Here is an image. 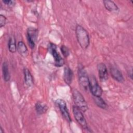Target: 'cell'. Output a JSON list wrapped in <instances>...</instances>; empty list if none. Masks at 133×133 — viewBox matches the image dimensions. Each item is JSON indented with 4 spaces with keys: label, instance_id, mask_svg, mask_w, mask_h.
<instances>
[{
    "label": "cell",
    "instance_id": "21",
    "mask_svg": "<svg viewBox=\"0 0 133 133\" xmlns=\"http://www.w3.org/2000/svg\"><path fill=\"white\" fill-rule=\"evenodd\" d=\"M3 2L4 3H5L6 5L9 6H11L12 5H14L15 2L13 1H3Z\"/></svg>",
    "mask_w": 133,
    "mask_h": 133
},
{
    "label": "cell",
    "instance_id": "4",
    "mask_svg": "<svg viewBox=\"0 0 133 133\" xmlns=\"http://www.w3.org/2000/svg\"><path fill=\"white\" fill-rule=\"evenodd\" d=\"M78 81L81 86L85 90L89 88V80L87 73L83 66H78Z\"/></svg>",
    "mask_w": 133,
    "mask_h": 133
},
{
    "label": "cell",
    "instance_id": "5",
    "mask_svg": "<svg viewBox=\"0 0 133 133\" xmlns=\"http://www.w3.org/2000/svg\"><path fill=\"white\" fill-rule=\"evenodd\" d=\"M89 88L94 97H101L102 94V89L98 84L96 78L94 76L89 78Z\"/></svg>",
    "mask_w": 133,
    "mask_h": 133
},
{
    "label": "cell",
    "instance_id": "9",
    "mask_svg": "<svg viewBox=\"0 0 133 133\" xmlns=\"http://www.w3.org/2000/svg\"><path fill=\"white\" fill-rule=\"evenodd\" d=\"M97 68L100 80L101 81H105L108 77V70L106 65L103 63H100L98 64Z\"/></svg>",
    "mask_w": 133,
    "mask_h": 133
},
{
    "label": "cell",
    "instance_id": "20",
    "mask_svg": "<svg viewBox=\"0 0 133 133\" xmlns=\"http://www.w3.org/2000/svg\"><path fill=\"white\" fill-rule=\"evenodd\" d=\"M6 17L2 15H0V27L2 28L6 24Z\"/></svg>",
    "mask_w": 133,
    "mask_h": 133
},
{
    "label": "cell",
    "instance_id": "15",
    "mask_svg": "<svg viewBox=\"0 0 133 133\" xmlns=\"http://www.w3.org/2000/svg\"><path fill=\"white\" fill-rule=\"evenodd\" d=\"M17 50L22 56L25 57L27 55L28 48L22 41H19L17 44Z\"/></svg>",
    "mask_w": 133,
    "mask_h": 133
},
{
    "label": "cell",
    "instance_id": "17",
    "mask_svg": "<svg viewBox=\"0 0 133 133\" xmlns=\"http://www.w3.org/2000/svg\"><path fill=\"white\" fill-rule=\"evenodd\" d=\"M8 49L10 52H15L17 49V46L16 45V40L14 37H11L8 42Z\"/></svg>",
    "mask_w": 133,
    "mask_h": 133
},
{
    "label": "cell",
    "instance_id": "8",
    "mask_svg": "<svg viewBox=\"0 0 133 133\" xmlns=\"http://www.w3.org/2000/svg\"><path fill=\"white\" fill-rule=\"evenodd\" d=\"M73 113L75 119L79 125L85 129L88 128L87 124L84 115H83L81 110L75 105L73 107Z\"/></svg>",
    "mask_w": 133,
    "mask_h": 133
},
{
    "label": "cell",
    "instance_id": "13",
    "mask_svg": "<svg viewBox=\"0 0 133 133\" xmlns=\"http://www.w3.org/2000/svg\"><path fill=\"white\" fill-rule=\"evenodd\" d=\"M24 77L26 85L28 86H32L33 83V79L31 73L28 69H24Z\"/></svg>",
    "mask_w": 133,
    "mask_h": 133
},
{
    "label": "cell",
    "instance_id": "3",
    "mask_svg": "<svg viewBox=\"0 0 133 133\" xmlns=\"http://www.w3.org/2000/svg\"><path fill=\"white\" fill-rule=\"evenodd\" d=\"M48 50L52 56L55 60V65L57 67H61L64 64V61L57 51V46L53 43H49L48 45Z\"/></svg>",
    "mask_w": 133,
    "mask_h": 133
},
{
    "label": "cell",
    "instance_id": "12",
    "mask_svg": "<svg viewBox=\"0 0 133 133\" xmlns=\"http://www.w3.org/2000/svg\"><path fill=\"white\" fill-rule=\"evenodd\" d=\"M103 4L105 8L110 11H116L118 10L117 6L113 1L110 0L104 1Z\"/></svg>",
    "mask_w": 133,
    "mask_h": 133
},
{
    "label": "cell",
    "instance_id": "7",
    "mask_svg": "<svg viewBox=\"0 0 133 133\" xmlns=\"http://www.w3.org/2000/svg\"><path fill=\"white\" fill-rule=\"evenodd\" d=\"M38 36V31L36 29L29 28L27 31V39L28 44L31 48L33 49L35 45Z\"/></svg>",
    "mask_w": 133,
    "mask_h": 133
},
{
    "label": "cell",
    "instance_id": "11",
    "mask_svg": "<svg viewBox=\"0 0 133 133\" xmlns=\"http://www.w3.org/2000/svg\"><path fill=\"white\" fill-rule=\"evenodd\" d=\"M110 73H111L112 77L115 80H116L117 82H120V83H122L124 81V79L123 75L118 69H117L115 67L111 68H110Z\"/></svg>",
    "mask_w": 133,
    "mask_h": 133
},
{
    "label": "cell",
    "instance_id": "1",
    "mask_svg": "<svg viewBox=\"0 0 133 133\" xmlns=\"http://www.w3.org/2000/svg\"><path fill=\"white\" fill-rule=\"evenodd\" d=\"M75 33L81 47L83 49H86L89 45V37L87 31L81 25H77L76 27Z\"/></svg>",
    "mask_w": 133,
    "mask_h": 133
},
{
    "label": "cell",
    "instance_id": "14",
    "mask_svg": "<svg viewBox=\"0 0 133 133\" xmlns=\"http://www.w3.org/2000/svg\"><path fill=\"white\" fill-rule=\"evenodd\" d=\"M2 73L4 79L6 82L9 81L10 78V75L9 71L8 65L6 62H4L2 64Z\"/></svg>",
    "mask_w": 133,
    "mask_h": 133
},
{
    "label": "cell",
    "instance_id": "6",
    "mask_svg": "<svg viewBox=\"0 0 133 133\" xmlns=\"http://www.w3.org/2000/svg\"><path fill=\"white\" fill-rule=\"evenodd\" d=\"M56 103L58 105V107L59 108V110L63 115V117L68 122H71V118L70 116V115L69 112V110L67 108V105L66 104V102L64 100L58 99H57L56 101Z\"/></svg>",
    "mask_w": 133,
    "mask_h": 133
},
{
    "label": "cell",
    "instance_id": "18",
    "mask_svg": "<svg viewBox=\"0 0 133 133\" xmlns=\"http://www.w3.org/2000/svg\"><path fill=\"white\" fill-rule=\"evenodd\" d=\"M94 101L96 104L100 108L103 109H106L108 108V105L106 102L100 97H95Z\"/></svg>",
    "mask_w": 133,
    "mask_h": 133
},
{
    "label": "cell",
    "instance_id": "16",
    "mask_svg": "<svg viewBox=\"0 0 133 133\" xmlns=\"http://www.w3.org/2000/svg\"><path fill=\"white\" fill-rule=\"evenodd\" d=\"M35 109L38 114H42L46 112L47 110V107L46 105L40 102H38L35 104Z\"/></svg>",
    "mask_w": 133,
    "mask_h": 133
},
{
    "label": "cell",
    "instance_id": "10",
    "mask_svg": "<svg viewBox=\"0 0 133 133\" xmlns=\"http://www.w3.org/2000/svg\"><path fill=\"white\" fill-rule=\"evenodd\" d=\"M73 73L72 70L68 66H66L64 69V73H63V79L65 83L70 85L73 79Z\"/></svg>",
    "mask_w": 133,
    "mask_h": 133
},
{
    "label": "cell",
    "instance_id": "2",
    "mask_svg": "<svg viewBox=\"0 0 133 133\" xmlns=\"http://www.w3.org/2000/svg\"><path fill=\"white\" fill-rule=\"evenodd\" d=\"M72 95L75 106L83 112L87 111L88 105L82 94L77 89H74L72 91Z\"/></svg>",
    "mask_w": 133,
    "mask_h": 133
},
{
    "label": "cell",
    "instance_id": "19",
    "mask_svg": "<svg viewBox=\"0 0 133 133\" xmlns=\"http://www.w3.org/2000/svg\"><path fill=\"white\" fill-rule=\"evenodd\" d=\"M61 51L63 54V55L65 57H67L69 55V50L64 45H62L61 47Z\"/></svg>",
    "mask_w": 133,
    "mask_h": 133
},
{
    "label": "cell",
    "instance_id": "22",
    "mask_svg": "<svg viewBox=\"0 0 133 133\" xmlns=\"http://www.w3.org/2000/svg\"><path fill=\"white\" fill-rule=\"evenodd\" d=\"M0 133H3V130H2V127H1V129H0Z\"/></svg>",
    "mask_w": 133,
    "mask_h": 133
}]
</instances>
